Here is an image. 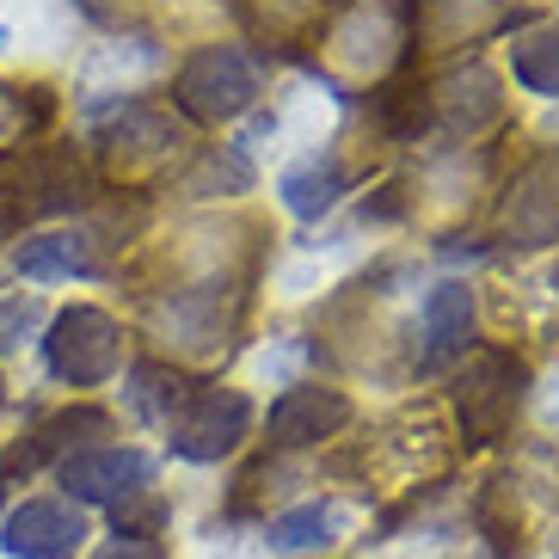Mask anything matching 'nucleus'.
Returning a JSON list of instances; mask_svg holds the SVG:
<instances>
[{
  "mask_svg": "<svg viewBox=\"0 0 559 559\" xmlns=\"http://www.w3.org/2000/svg\"><path fill=\"white\" fill-rule=\"evenodd\" d=\"M7 559H74L86 547V516L68 498H25V504L0 523Z\"/></svg>",
  "mask_w": 559,
  "mask_h": 559,
  "instance_id": "nucleus-11",
  "label": "nucleus"
},
{
  "mask_svg": "<svg viewBox=\"0 0 559 559\" xmlns=\"http://www.w3.org/2000/svg\"><path fill=\"white\" fill-rule=\"evenodd\" d=\"M350 191V173L332 154H308V160H296L289 173L277 179V198L289 215H301V222H320V215L332 210V203Z\"/></svg>",
  "mask_w": 559,
  "mask_h": 559,
  "instance_id": "nucleus-17",
  "label": "nucleus"
},
{
  "mask_svg": "<svg viewBox=\"0 0 559 559\" xmlns=\"http://www.w3.org/2000/svg\"><path fill=\"white\" fill-rule=\"evenodd\" d=\"M62 467V492L68 504H130L154 486V455L148 449H130V443H99V449H81V455L56 461Z\"/></svg>",
  "mask_w": 559,
  "mask_h": 559,
  "instance_id": "nucleus-8",
  "label": "nucleus"
},
{
  "mask_svg": "<svg viewBox=\"0 0 559 559\" xmlns=\"http://www.w3.org/2000/svg\"><path fill=\"white\" fill-rule=\"evenodd\" d=\"M173 105L191 123H234L259 105V68L240 44H203L173 74Z\"/></svg>",
  "mask_w": 559,
  "mask_h": 559,
  "instance_id": "nucleus-3",
  "label": "nucleus"
},
{
  "mask_svg": "<svg viewBox=\"0 0 559 559\" xmlns=\"http://www.w3.org/2000/svg\"><path fill=\"white\" fill-rule=\"evenodd\" d=\"M93 559H166L160 542H142V535H117V542H105Z\"/></svg>",
  "mask_w": 559,
  "mask_h": 559,
  "instance_id": "nucleus-28",
  "label": "nucleus"
},
{
  "mask_svg": "<svg viewBox=\"0 0 559 559\" xmlns=\"http://www.w3.org/2000/svg\"><path fill=\"white\" fill-rule=\"evenodd\" d=\"M234 313L240 308H222V277H210V283H191V289H173V296L154 308V320H160V332L185 350V357H203V350L228 345Z\"/></svg>",
  "mask_w": 559,
  "mask_h": 559,
  "instance_id": "nucleus-14",
  "label": "nucleus"
},
{
  "mask_svg": "<svg viewBox=\"0 0 559 559\" xmlns=\"http://www.w3.org/2000/svg\"><path fill=\"white\" fill-rule=\"evenodd\" d=\"M498 228H504V240H510L516 252L559 247V166H554V160L523 166V173L504 185Z\"/></svg>",
  "mask_w": 559,
  "mask_h": 559,
  "instance_id": "nucleus-10",
  "label": "nucleus"
},
{
  "mask_svg": "<svg viewBox=\"0 0 559 559\" xmlns=\"http://www.w3.org/2000/svg\"><path fill=\"white\" fill-rule=\"evenodd\" d=\"M406 44H412V0H345L326 25L332 62L357 81L388 74L406 56Z\"/></svg>",
  "mask_w": 559,
  "mask_h": 559,
  "instance_id": "nucleus-4",
  "label": "nucleus"
},
{
  "mask_svg": "<svg viewBox=\"0 0 559 559\" xmlns=\"http://www.w3.org/2000/svg\"><path fill=\"white\" fill-rule=\"evenodd\" d=\"M99 234H74V228H56V234H25L13 247V271L32 283H62V277H93L99 271Z\"/></svg>",
  "mask_w": 559,
  "mask_h": 559,
  "instance_id": "nucleus-16",
  "label": "nucleus"
},
{
  "mask_svg": "<svg viewBox=\"0 0 559 559\" xmlns=\"http://www.w3.org/2000/svg\"><path fill=\"white\" fill-rule=\"evenodd\" d=\"M474 528L486 535V547H492L498 559H523L528 535H523V504H516V479H510V474L479 479V492H474Z\"/></svg>",
  "mask_w": 559,
  "mask_h": 559,
  "instance_id": "nucleus-18",
  "label": "nucleus"
},
{
  "mask_svg": "<svg viewBox=\"0 0 559 559\" xmlns=\"http://www.w3.org/2000/svg\"><path fill=\"white\" fill-rule=\"evenodd\" d=\"M418 320H425V369L430 362H449V357H467V350H474V332H479L474 283H461V277L430 283Z\"/></svg>",
  "mask_w": 559,
  "mask_h": 559,
  "instance_id": "nucleus-15",
  "label": "nucleus"
},
{
  "mask_svg": "<svg viewBox=\"0 0 559 559\" xmlns=\"http://www.w3.org/2000/svg\"><path fill=\"white\" fill-rule=\"evenodd\" d=\"M0 504H7V492H0Z\"/></svg>",
  "mask_w": 559,
  "mask_h": 559,
  "instance_id": "nucleus-31",
  "label": "nucleus"
},
{
  "mask_svg": "<svg viewBox=\"0 0 559 559\" xmlns=\"http://www.w3.org/2000/svg\"><path fill=\"white\" fill-rule=\"evenodd\" d=\"M44 357H50V369L68 388H99V381L117 376V362H123V326L105 308H93V301H74V308L50 313Z\"/></svg>",
  "mask_w": 559,
  "mask_h": 559,
  "instance_id": "nucleus-5",
  "label": "nucleus"
},
{
  "mask_svg": "<svg viewBox=\"0 0 559 559\" xmlns=\"http://www.w3.org/2000/svg\"><path fill=\"white\" fill-rule=\"evenodd\" d=\"M0 400H7V381H0Z\"/></svg>",
  "mask_w": 559,
  "mask_h": 559,
  "instance_id": "nucleus-30",
  "label": "nucleus"
},
{
  "mask_svg": "<svg viewBox=\"0 0 559 559\" xmlns=\"http://www.w3.org/2000/svg\"><path fill=\"white\" fill-rule=\"evenodd\" d=\"M86 191H93V179H86L81 154L68 142H25V148L0 154V203H7L13 222L81 210Z\"/></svg>",
  "mask_w": 559,
  "mask_h": 559,
  "instance_id": "nucleus-2",
  "label": "nucleus"
},
{
  "mask_svg": "<svg viewBox=\"0 0 559 559\" xmlns=\"http://www.w3.org/2000/svg\"><path fill=\"white\" fill-rule=\"evenodd\" d=\"M510 74L516 86L542 93V99H559V25H535L510 44Z\"/></svg>",
  "mask_w": 559,
  "mask_h": 559,
  "instance_id": "nucleus-22",
  "label": "nucleus"
},
{
  "mask_svg": "<svg viewBox=\"0 0 559 559\" xmlns=\"http://www.w3.org/2000/svg\"><path fill=\"white\" fill-rule=\"evenodd\" d=\"M191 394H198V381L185 376V369H173V362H135L130 388H123L130 412L148 418V425H173V412H179Z\"/></svg>",
  "mask_w": 559,
  "mask_h": 559,
  "instance_id": "nucleus-19",
  "label": "nucleus"
},
{
  "mask_svg": "<svg viewBox=\"0 0 559 559\" xmlns=\"http://www.w3.org/2000/svg\"><path fill=\"white\" fill-rule=\"evenodd\" d=\"M400 210H406V185L394 179V185H381V198H369L357 215H362V228H369V222H394Z\"/></svg>",
  "mask_w": 559,
  "mask_h": 559,
  "instance_id": "nucleus-27",
  "label": "nucleus"
},
{
  "mask_svg": "<svg viewBox=\"0 0 559 559\" xmlns=\"http://www.w3.org/2000/svg\"><path fill=\"white\" fill-rule=\"evenodd\" d=\"M240 191H252V160L234 142L228 148H203L185 173V198H240Z\"/></svg>",
  "mask_w": 559,
  "mask_h": 559,
  "instance_id": "nucleus-24",
  "label": "nucleus"
},
{
  "mask_svg": "<svg viewBox=\"0 0 559 559\" xmlns=\"http://www.w3.org/2000/svg\"><path fill=\"white\" fill-rule=\"evenodd\" d=\"M430 123H443L449 135H486L504 117V86L479 56H461L443 74H430Z\"/></svg>",
  "mask_w": 559,
  "mask_h": 559,
  "instance_id": "nucleus-9",
  "label": "nucleus"
},
{
  "mask_svg": "<svg viewBox=\"0 0 559 559\" xmlns=\"http://www.w3.org/2000/svg\"><path fill=\"white\" fill-rule=\"evenodd\" d=\"M542 418L559 425V369H554V381H547V394H542Z\"/></svg>",
  "mask_w": 559,
  "mask_h": 559,
  "instance_id": "nucleus-29",
  "label": "nucleus"
},
{
  "mask_svg": "<svg viewBox=\"0 0 559 559\" xmlns=\"http://www.w3.org/2000/svg\"><path fill=\"white\" fill-rule=\"evenodd\" d=\"M179 123L166 111H154V105L130 99L123 111L111 117V123H99V166H105V179H148V173H160L173 154H179Z\"/></svg>",
  "mask_w": 559,
  "mask_h": 559,
  "instance_id": "nucleus-7",
  "label": "nucleus"
},
{
  "mask_svg": "<svg viewBox=\"0 0 559 559\" xmlns=\"http://www.w3.org/2000/svg\"><path fill=\"white\" fill-rule=\"evenodd\" d=\"M376 123L381 135H394V142H418L430 130V86L412 74V81H388L376 93Z\"/></svg>",
  "mask_w": 559,
  "mask_h": 559,
  "instance_id": "nucleus-23",
  "label": "nucleus"
},
{
  "mask_svg": "<svg viewBox=\"0 0 559 559\" xmlns=\"http://www.w3.org/2000/svg\"><path fill=\"white\" fill-rule=\"evenodd\" d=\"M105 437H117V418L105 406H62V412H50L19 449H7L0 479L32 474V467H44V461H68V455H81V449H99Z\"/></svg>",
  "mask_w": 559,
  "mask_h": 559,
  "instance_id": "nucleus-12",
  "label": "nucleus"
},
{
  "mask_svg": "<svg viewBox=\"0 0 559 559\" xmlns=\"http://www.w3.org/2000/svg\"><path fill=\"white\" fill-rule=\"evenodd\" d=\"M111 516H117V535H142V542H154V528L166 523V504L142 492V498H130V504H117Z\"/></svg>",
  "mask_w": 559,
  "mask_h": 559,
  "instance_id": "nucleus-26",
  "label": "nucleus"
},
{
  "mask_svg": "<svg viewBox=\"0 0 559 559\" xmlns=\"http://www.w3.org/2000/svg\"><path fill=\"white\" fill-rule=\"evenodd\" d=\"M345 0H264V7H240V19H247L259 37H277V44H289V37H326L332 13H338Z\"/></svg>",
  "mask_w": 559,
  "mask_h": 559,
  "instance_id": "nucleus-21",
  "label": "nucleus"
},
{
  "mask_svg": "<svg viewBox=\"0 0 559 559\" xmlns=\"http://www.w3.org/2000/svg\"><path fill=\"white\" fill-rule=\"evenodd\" d=\"M338 535H345V510L338 504H296V510H283V516L264 523L271 554H320V547H332Z\"/></svg>",
  "mask_w": 559,
  "mask_h": 559,
  "instance_id": "nucleus-20",
  "label": "nucleus"
},
{
  "mask_svg": "<svg viewBox=\"0 0 559 559\" xmlns=\"http://www.w3.org/2000/svg\"><path fill=\"white\" fill-rule=\"evenodd\" d=\"M345 425H350V400L338 394V388L296 381V388L271 406L264 437H271V449H313V443H332Z\"/></svg>",
  "mask_w": 559,
  "mask_h": 559,
  "instance_id": "nucleus-13",
  "label": "nucleus"
},
{
  "mask_svg": "<svg viewBox=\"0 0 559 559\" xmlns=\"http://www.w3.org/2000/svg\"><path fill=\"white\" fill-rule=\"evenodd\" d=\"M44 326H50V308H44L37 296H7L0 301V350H19Z\"/></svg>",
  "mask_w": 559,
  "mask_h": 559,
  "instance_id": "nucleus-25",
  "label": "nucleus"
},
{
  "mask_svg": "<svg viewBox=\"0 0 559 559\" xmlns=\"http://www.w3.org/2000/svg\"><path fill=\"white\" fill-rule=\"evenodd\" d=\"M247 430H252V400L240 388H198L173 412L166 443H173L179 461H228L247 443Z\"/></svg>",
  "mask_w": 559,
  "mask_h": 559,
  "instance_id": "nucleus-6",
  "label": "nucleus"
},
{
  "mask_svg": "<svg viewBox=\"0 0 559 559\" xmlns=\"http://www.w3.org/2000/svg\"><path fill=\"white\" fill-rule=\"evenodd\" d=\"M528 400V369L504 345H474L449 381V412H455V443L461 449H492L510 430L516 406Z\"/></svg>",
  "mask_w": 559,
  "mask_h": 559,
  "instance_id": "nucleus-1",
  "label": "nucleus"
},
{
  "mask_svg": "<svg viewBox=\"0 0 559 559\" xmlns=\"http://www.w3.org/2000/svg\"><path fill=\"white\" fill-rule=\"evenodd\" d=\"M554 283H559V277H554Z\"/></svg>",
  "mask_w": 559,
  "mask_h": 559,
  "instance_id": "nucleus-32",
  "label": "nucleus"
}]
</instances>
